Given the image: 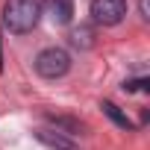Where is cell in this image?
I'll return each mask as SVG.
<instances>
[{
  "label": "cell",
  "mask_w": 150,
  "mask_h": 150,
  "mask_svg": "<svg viewBox=\"0 0 150 150\" xmlns=\"http://www.w3.org/2000/svg\"><path fill=\"white\" fill-rule=\"evenodd\" d=\"M38 18H41L38 0H6V6H3V27L15 35H24V33L35 30Z\"/></svg>",
  "instance_id": "6da1fadb"
},
{
  "label": "cell",
  "mask_w": 150,
  "mask_h": 150,
  "mask_svg": "<svg viewBox=\"0 0 150 150\" xmlns=\"http://www.w3.org/2000/svg\"><path fill=\"white\" fill-rule=\"evenodd\" d=\"M68 68H71V56H68V50H62V47H44V50L35 56V71H38V77H44V80H59V77H65Z\"/></svg>",
  "instance_id": "7a4b0ae2"
},
{
  "label": "cell",
  "mask_w": 150,
  "mask_h": 150,
  "mask_svg": "<svg viewBox=\"0 0 150 150\" xmlns=\"http://www.w3.org/2000/svg\"><path fill=\"white\" fill-rule=\"evenodd\" d=\"M127 15V0H91V18L103 27L121 24Z\"/></svg>",
  "instance_id": "3957f363"
},
{
  "label": "cell",
  "mask_w": 150,
  "mask_h": 150,
  "mask_svg": "<svg viewBox=\"0 0 150 150\" xmlns=\"http://www.w3.org/2000/svg\"><path fill=\"white\" fill-rule=\"evenodd\" d=\"M41 9L53 24H68L74 18V0H44Z\"/></svg>",
  "instance_id": "277c9868"
},
{
  "label": "cell",
  "mask_w": 150,
  "mask_h": 150,
  "mask_svg": "<svg viewBox=\"0 0 150 150\" xmlns=\"http://www.w3.org/2000/svg\"><path fill=\"white\" fill-rule=\"evenodd\" d=\"M35 138L44 141V144L53 147V150H77V144H74L71 138H65V135H59V132H53V129H35Z\"/></svg>",
  "instance_id": "5b68a950"
},
{
  "label": "cell",
  "mask_w": 150,
  "mask_h": 150,
  "mask_svg": "<svg viewBox=\"0 0 150 150\" xmlns=\"http://www.w3.org/2000/svg\"><path fill=\"white\" fill-rule=\"evenodd\" d=\"M68 41H71V47H77V50H88L94 44V30L91 27H74L71 35H68Z\"/></svg>",
  "instance_id": "8992f818"
},
{
  "label": "cell",
  "mask_w": 150,
  "mask_h": 150,
  "mask_svg": "<svg viewBox=\"0 0 150 150\" xmlns=\"http://www.w3.org/2000/svg\"><path fill=\"white\" fill-rule=\"evenodd\" d=\"M100 109H103V112H106V115H109V118H112V121H115L118 127H124V129H132V121H129V118H127V115H124V112H121V109H118L115 103L103 100V106H100Z\"/></svg>",
  "instance_id": "52a82bcc"
},
{
  "label": "cell",
  "mask_w": 150,
  "mask_h": 150,
  "mask_svg": "<svg viewBox=\"0 0 150 150\" xmlns=\"http://www.w3.org/2000/svg\"><path fill=\"white\" fill-rule=\"evenodd\" d=\"M138 9H141V18L147 21V18H150V0H141V3H138Z\"/></svg>",
  "instance_id": "ba28073f"
}]
</instances>
